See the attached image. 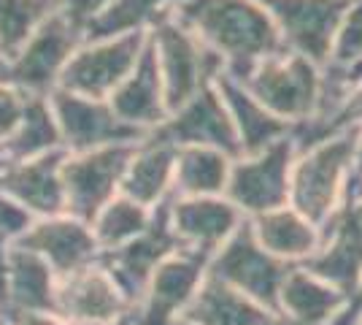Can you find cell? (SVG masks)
<instances>
[{"instance_id":"cell-42","label":"cell","mask_w":362,"mask_h":325,"mask_svg":"<svg viewBox=\"0 0 362 325\" xmlns=\"http://www.w3.org/2000/svg\"><path fill=\"white\" fill-rule=\"evenodd\" d=\"M3 68H6V65H3V60H0V76H3Z\"/></svg>"},{"instance_id":"cell-27","label":"cell","mask_w":362,"mask_h":325,"mask_svg":"<svg viewBox=\"0 0 362 325\" xmlns=\"http://www.w3.org/2000/svg\"><path fill=\"white\" fill-rule=\"evenodd\" d=\"M57 274L33 255L30 249L11 241V266H8V312H54ZM0 314V317H3Z\"/></svg>"},{"instance_id":"cell-26","label":"cell","mask_w":362,"mask_h":325,"mask_svg":"<svg viewBox=\"0 0 362 325\" xmlns=\"http://www.w3.org/2000/svg\"><path fill=\"white\" fill-rule=\"evenodd\" d=\"M233 157L209 147H176V169L170 198L225 195Z\"/></svg>"},{"instance_id":"cell-46","label":"cell","mask_w":362,"mask_h":325,"mask_svg":"<svg viewBox=\"0 0 362 325\" xmlns=\"http://www.w3.org/2000/svg\"><path fill=\"white\" fill-rule=\"evenodd\" d=\"M0 325H6V323H3V320H0Z\"/></svg>"},{"instance_id":"cell-11","label":"cell","mask_w":362,"mask_h":325,"mask_svg":"<svg viewBox=\"0 0 362 325\" xmlns=\"http://www.w3.org/2000/svg\"><path fill=\"white\" fill-rule=\"evenodd\" d=\"M209 271V258L176 249L168 255L130 312V325H173L181 320Z\"/></svg>"},{"instance_id":"cell-43","label":"cell","mask_w":362,"mask_h":325,"mask_svg":"<svg viewBox=\"0 0 362 325\" xmlns=\"http://www.w3.org/2000/svg\"><path fill=\"white\" fill-rule=\"evenodd\" d=\"M354 298H357V301H362V295H354Z\"/></svg>"},{"instance_id":"cell-14","label":"cell","mask_w":362,"mask_h":325,"mask_svg":"<svg viewBox=\"0 0 362 325\" xmlns=\"http://www.w3.org/2000/svg\"><path fill=\"white\" fill-rule=\"evenodd\" d=\"M151 133L173 147H209L225 152L233 160L241 157V141L235 133V125L214 84L203 87L184 106L170 111L165 122Z\"/></svg>"},{"instance_id":"cell-30","label":"cell","mask_w":362,"mask_h":325,"mask_svg":"<svg viewBox=\"0 0 362 325\" xmlns=\"http://www.w3.org/2000/svg\"><path fill=\"white\" fill-rule=\"evenodd\" d=\"M151 222V209L141 206V203L130 201L127 195H117L92 217L90 228L92 236L98 241L100 252H108V249H117L127 241H133L136 236L149 228Z\"/></svg>"},{"instance_id":"cell-12","label":"cell","mask_w":362,"mask_h":325,"mask_svg":"<svg viewBox=\"0 0 362 325\" xmlns=\"http://www.w3.org/2000/svg\"><path fill=\"white\" fill-rule=\"evenodd\" d=\"M271 14L287 52L325 68L341 19L351 0H259Z\"/></svg>"},{"instance_id":"cell-5","label":"cell","mask_w":362,"mask_h":325,"mask_svg":"<svg viewBox=\"0 0 362 325\" xmlns=\"http://www.w3.org/2000/svg\"><path fill=\"white\" fill-rule=\"evenodd\" d=\"M84 44V33L76 28L60 8L49 14L38 25V30L28 38V44L6 62L0 81L19 87L30 98H49L57 90L65 65L74 52Z\"/></svg>"},{"instance_id":"cell-28","label":"cell","mask_w":362,"mask_h":325,"mask_svg":"<svg viewBox=\"0 0 362 325\" xmlns=\"http://www.w3.org/2000/svg\"><path fill=\"white\" fill-rule=\"evenodd\" d=\"M57 149H62L60 130L54 122L49 98H30L14 133L0 144V163L3 166L22 163V160H33V157L57 152Z\"/></svg>"},{"instance_id":"cell-20","label":"cell","mask_w":362,"mask_h":325,"mask_svg":"<svg viewBox=\"0 0 362 325\" xmlns=\"http://www.w3.org/2000/svg\"><path fill=\"white\" fill-rule=\"evenodd\" d=\"M108 106L114 108V114L122 122L146 133V136L168 120L163 79H160V68H157L151 41H146V47L141 52L136 68L130 71V76L124 79L114 90V95L108 98Z\"/></svg>"},{"instance_id":"cell-9","label":"cell","mask_w":362,"mask_h":325,"mask_svg":"<svg viewBox=\"0 0 362 325\" xmlns=\"http://www.w3.org/2000/svg\"><path fill=\"white\" fill-rule=\"evenodd\" d=\"M136 144H114L92 152H78L62 160V193H65V215L92 222L111 198L119 195V185L127 160Z\"/></svg>"},{"instance_id":"cell-10","label":"cell","mask_w":362,"mask_h":325,"mask_svg":"<svg viewBox=\"0 0 362 325\" xmlns=\"http://www.w3.org/2000/svg\"><path fill=\"white\" fill-rule=\"evenodd\" d=\"M49 106L60 130L62 152L68 155L92 152L114 144H138L146 139V133L122 122L114 108L108 106V101L54 90L49 95Z\"/></svg>"},{"instance_id":"cell-36","label":"cell","mask_w":362,"mask_h":325,"mask_svg":"<svg viewBox=\"0 0 362 325\" xmlns=\"http://www.w3.org/2000/svg\"><path fill=\"white\" fill-rule=\"evenodd\" d=\"M6 325H68L57 312H8L0 317Z\"/></svg>"},{"instance_id":"cell-32","label":"cell","mask_w":362,"mask_h":325,"mask_svg":"<svg viewBox=\"0 0 362 325\" xmlns=\"http://www.w3.org/2000/svg\"><path fill=\"white\" fill-rule=\"evenodd\" d=\"M362 62V0H351L332 38L330 57L322 71H346Z\"/></svg>"},{"instance_id":"cell-18","label":"cell","mask_w":362,"mask_h":325,"mask_svg":"<svg viewBox=\"0 0 362 325\" xmlns=\"http://www.w3.org/2000/svg\"><path fill=\"white\" fill-rule=\"evenodd\" d=\"M319 233V249L303 266L346 298H354L362 287V228L351 219L346 203Z\"/></svg>"},{"instance_id":"cell-3","label":"cell","mask_w":362,"mask_h":325,"mask_svg":"<svg viewBox=\"0 0 362 325\" xmlns=\"http://www.w3.org/2000/svg\"><path fill=\"white\" fill-rule=\"evenodd\" d=\"M235 79L292 130L308 122L322 101V68L287 49L255 62Z\"/></svg>"},{"instance_id":"cell-19","label":"cell","mask_w":362,"mask_h":325,"mask_svg":"<svg viewBox=\"0 0 362 325\" xmlns=\"http://www.w3.org/2000/svg\"><path fill=\"white\" fill-rule=\"evenodd\" d=\"M62 160L65 152H46L33 160L8 163L0 169V190L11 201L25 209L28 215L52 217L65 212V193H62Z\"/></svg>"},{"instance_id":"cell-34","label":"cell","mask_w":362,"mask_h":325,"mask_svg":"<svg viewBox=\"0 0 362 325\" xmlns=\"http://www.w3.org/2000/svg\"><path fill=\"white\" fill-rule=\"evenodd\" d=\"M111 3H114V0H60V11L84 33L87 25L95 22Z\"/></svg>"},{"instance_id":"cell-48","label":"cell","mask_w":362,"mask_h":325,"mask_svg":"<svg viewBox=\"0 0 362 325\" xmlns=\"http://www.w3.org/2000/svg\"><path fill=\"white\" fill-rule=\"evenodd\" d=\"M0 169H3V163H0Z\"/></svg>"},{"instance_id":"cell-47","label":"cell","mask_w":362,"mask_h":325,"mask_svg":"<svg viewBox=\"0 0 362 325\" xmlns=\"http://www.w3.org/2000/svg\"><path fill=\"white\" fill-rule=\"evenodd\" d=\"M271 325H279V323H271Z\"/></svg>"},{"instance_id":"cell-41","label":"cell","mask_w":362,"mask_h":325,"mask_svg":"<svg viewBox=\"0 0 362 325\" xmlns=\"http://www.w3.org/2000/svg\"><path fill=\"white\" fill-rule=\"evenodd\" d=\"M173 325H192V323H187V320H176Z\"/></svg>"},{"instance_id":"cell-7","label":"cell","mask_w":362,"mask_h":325,"mask_svg":"<svg viewBox=\"0 0 362 325\" xmlns=\"http://www.w3.org/2000/svg\"><path fill=\"white\" fill-rule=\"evenodd\" d=\"M149 41V33H127L114 38L84 41L65 65L57 90L95 101H108L130 71L136 68L141 52Z\"/></svg>"},{"instance_id":"cell-4","label":"cell","mask_w":362,"mask_h":325,"mask_svg":"<svg viewBox=\"0 0 362 325\" xmlns=\"http://www.w3.org/2000/svg\"><path fill=\"white\" fill-rule=\"evenodd\" d=\"M149 41L163 79L168 114L184 106L203 87L214 84L225 71V60L203 47L192 30H187L173 16V11H168L151 25Z\"/></svg>"},{"instance_id":"cell-23","label":"cell","mask_w":362,"mask_h":325,"mask_svg":"<svg viewBox=\"0 0 362 325\" xmlns=\"http://www.w3.org/2000/svg\"><path fill=\"white\" fill-rule=\"evenodd\" d=\"M249 228L259 247L287 266H303L308 258H314L322 241L317 225L298 215L292 206L249 217Z\"/></svg>"},{"instance_id":"cell-13","label":"cell","mask_w":362,"mask_h":325,"mask_svg":"<svg viewBox=\"0 0 362 325\" xmlns=\"http://www.w3.org/2000/svg\"><path fill=\"white\" fill-rule=\"evenodd\" d=\"M176 249L181 247L170 231L168 201H163L160 206L151 209V222L146 231L122 247L100 252L98 263L103 266L108 277L117 282V287L130 301V307H136L144 287L149 285L151 274L157 271V266L163 263L168 255H173Z\"/></svg>"},{"instance_id":"cell-44","label":"cell","mask_w":362,"mask_h":325,"mask_svg":"<svg viewBox=\"0 0 362 325\" xmlns=\"http://www.w3.org/2000/svg\"><path fill=\"white\" fill-rule=\"evenodd\" d=\"M357 295H362V287H360V293H357Z\"/></svg>"},{"instance_id":"cell-17","label":"cell","mask_w":362,"mask_h":325,"mask_svg":"<svg viewBox=\"0 0 362 325\" xmlns=\"http://www.w3.org/2000/svg\"><path fill=\"white\" fill-rule=\"evenodd\" d=\"M168 219L181 249L211 258L246 217L225 195L209 198H168Z\"/></svg>"},{"instance_id":"cell-22","label":"cell","mask_w":362,"mask_h":325,"mask_svg":"<svg viewBox=\"0 0 362 325\" xmlns=\"http://www.w3.org/2000/svg\"><path fill=\"white\" fill-rule=\"evenodd\" d=\"M214 87H216L219 98L225 101L227 114L235 125V133H238V141H241V155L259 152V149L271 147L273 141L292 136V127L287 122H281L279 117H273L271 111L262 106L238 79L230 76L227 71H222L216 76Z\"/></svg>"},{"instance_id":"cell-16","label":"cell","mask_w":362,"mask_h":325,"mask_svg":"<svg viewBox=\"0 0 362 325\" xmlns=\"http://www.w3.org/2000/svg\"><path fill=\"white\" fill-rule=\"evenodd\" d=\"M14 244L38 255L57 274V279L98 263L100 258V247L92 236L90 222L76 219L65 212L52 217H35Z\"/></svg>"},{"instance_id":"cell-37","label":"cell","mask_w":362,"mask_h":325,"mask_svg":"<svg viewBox=\"0 0 362 325\" xmlns=\"http://www.w3.org/2000/svg\"><path fill=\"white\" fill-rule=\"evenodd\" d=\"M8 266H11V239L0 233V314L8 307Z\"/></svg>"},{"instance_id":"cell-2","label":"cell","mask_w":362,"mask_h":325,"mask_svg":"<svg viewBox=\"0 0 362 325\" xmlns=\"http://www.w3.org/2000/svg\"><path fill=\"white\" fill-rule=\"evenodd\" d=\"M360 127L319 139L298 149L289 173V206L317 228L346 203L354 182V147Z\"/></svg>"},{"instance_id":"cell-40","label":"cell","mask_w":362,"mask_h":325,"mask_svg":"<svg viewBox=\"0 0 362 325\" xmlns=\"http://www.w3.org/2000/svg\"><path fill=\"white\" fill-rule=\"evenodd\" d=\"M349 198H362V179L351 182V187H349Z\"/></svg>"},{"instance_id":"cell-31","label":"cell","mask_w":362,"mask_h":325,"mask_svg":"<svg viewBox=\"0 0 362 325\" xmlns=\"http://www.w3.org/2000/svg\"><path fill=\"white\" fill-rule=\"evenodd\" d=\"M60 8V0H0V60L3 65L28 44L49 14Z\"/></svg>"},{"instance_id":"cell-25","label":"cell","mask_w":362,"mask_h":325,"mask_svg":"<svg viewBox=\"0 0 362 325\" xmlns=\"http://www.w3.org/2000/svg\"><path fill=\"white\" fill-rule=\"evenodd\" d=\"M181 320L192 325H271L276 323L268 309H262L252 298L225 285L222 279L206 271L203 285L189 301Z\"/></svg>"},{"instance_id":"cell-35","label":"cell","mask_w":362,"mask_h":325,"mask_svg":"<svg viewBox=\"0 0 362 325\" xmlns=\"http://www.w3.org/2000/svg\"><path fill=\"white\" fill-rule=\"evenodd\" d=\"M33 222V217L25 212V209H19L8 195H3V190H0V233L6 236V239H11L16 241L22 233L28 231V225Z\"/></svg>"},{"instance_id":"cell-6","label":"cell","mask_w":362,"mask_h":325,"mask_svg":"<svg viewBox=\"0 0 362 325\" xmlns=\"http://www.w3.org/2000/svg\"><path fill=\"white\" fill-rule=\"evenodd\" d=\"M298 155L292 136L273 141L271 147L233 160L225 198L246 219L289 206V173Z\"/></svg>"},{"instance_id":"cell-24","label":"cell","mask_w":362,"mask_h":325,"mask_svg":"<svg viewBox=\"0 0 362 325\" xmlns=\"http://www.w3.org/2000/svg\"><path fill=\"white\" fill-rule=\"evenodd\" d=\"M349 298L305 266H289L279 290L276 314L281 312L289 325H327Z\"/></svg>"},{"instance_id":"cell-29","label":"cell","mask_w":362,"mask_h":325,"mask_svg":"<svg viewBox=\"0 0 362 325\" xmlns=\"http://www.w3.org/2000/svg\"><path fill=\"white\" fill-rule=\"evenodd\" d=\"M184 0H114L103 14L87 25L84 41L95 38H114L127 33H149L151 25L173 11Z\"/></svg>"},{"instance_id":"cell-1","label":"cell","mask_w":362,"mask_h":325,"mask_svg":"<svg viewBox=\"0 0 362 325\" xmlns=\"http://www.w3.org/2000/svg\"><path fill=\"white\" fill-rule=\"evenodd\" d=\"M173 16L225 60V71L233 76L284 52L281 35L259 0H184L173 8Z\"/></svg>"},{"instance_id":"cell-15","label":"cell","mask_w":362,"mask_h":325,"mask_svg":"<svg viewBox=\"0 0 362 325\" xmlns=\"http://www.w3.org/2000/svg\"><path fill=\"white\" fill-rule=\"evenodd\" d=\"M54 312L68 325H119L130 323V301L100 263L78 268L57 279Z\"/></svg>"},{"instance_id":"cell-21","label":"cell","mask_w":362,"mask_h":325,"mask_svg":"<svg viewBox=\"0 0 362 325\" xmlns=\"http://www.w3.org/2000/svg\"><path fill=\"white\" fill-rule=\"evenodd\" d=\"M173 169H176V147L149 133L133 147L119 193L146 209H154L170 198Z\"/></svg>"},{"instance_id":"cell-39","label":"cell","mask_w":362,"mask_h":325,"mask_svg":"<svg viewBox=\"0 0 362 325\" xmlns=\"http://www.w3.org/2000/svg\"><path fill=\"white\" fill-rule=\"evenodd\" d=\"M346 209L351 219L362 228V198H346Z\"/></svg>"},{"instance_id":"cell-38","label":"cell","mask_w":362,"mask_h":325,"mask_svg":"<svg viewBox=\"0 0 362 325\" xmlns=\"http://www.w3.org/2000/svg\"><path fill=\"white\" fill-rule=\"evenodd\" d=\"M362 179V127L357 133V147H354V182Z\"/></svg>"},{"instance_id":"cell-45","label":"cell","mask_w":362,"mask_h":325,"mask_svg":"<svg viewBox=\"0 0 362 325\" xmlns=\"http://www.w3.org/2000/svg\"><path fill=\"white\" fill-rule=\"evenodd\" d=\"M119 325H130V323H119Z\"/></svg>"},{"instance_id":"cell-33","label":"cell","mask_w":362,"mask_h":325,"mask_svg":"<svg viewBox=\"0 0 362 325\" xmlns=\"http://www.w3.org/2000/svg\"><path fill=\"white\" fill-rule=\"evenodd\" d=\"M28 103H30V95L22 93L19 87L8 84V81H0V144L14 133Z\"/></svg>"},{"instance_id":"cell-8","label":"cell","mask_w":362,"mask_h":325,"mask_svg":"<svg viewBox=\"0 0 362 325\" xmlns=\"http://www.w3.org/2000/svg\"><path fill=\"white\" fill-rule=\"evenodd\" d=\"M287 263L276 261L257 244L255 233L249 228V219H243L241 228L209 258L211 277L222 279L225 285L235 287L238 293L252 298L271 314H276L279 290L287 277Z\"/></svg>"}]
</instances>
